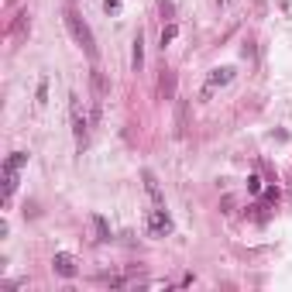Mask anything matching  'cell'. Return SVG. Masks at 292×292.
<instances>
[{
    "label": "cell",
    "instance_id": "cell-4",
    "mask_svg": "<svg viewBox=\"0 0 292 292\" xmlns=\"http://www.w3.org/2000/svg\"><path fill=\"white\" fill-rule=\"evenodd\" d=\"M28 162V155L24 152H14V155L4 162V199H11L14 196V189H18V172H21V165Z\"/></svg>",
    "mask_w": 292,
    "mask_h": 292
},
{
    "label": "cell",
    "instance_id": "cell-5",
    "mask_svg": "<svg viewBox=\"0 0 292 292\" xmlns=\"http://www.w3.org/2000/svg\"><path fill=\"white\" fill-rule=\"evenodd\" d=\"M144 227H148L152 237H169V234H172V216L165 213L162 206H152V210L144 213Z\"/></svg>",
    "mask_w": 292,
    "mask_h": 292
},
{
    "label": "cell",
    "instance_id": "cell-8",
    "mask_svg": "<svg viewBox=\"0 0 292 292\" xmlns=\"http://www.w3.org/2000/svg\"><path fill=\"white\" fill-rule=\"evenodd\" d=\"M158 90H162V97H165V100H172V97H175V76L169 72V69L162 72V79H158Z\"/></svg>",
    "mask_w": 292,
    "mask_h": 292
},
{
    "label": "cell",
    "instance_id": "cell-9",
    "mask_svg": "<svg viewBox=\"0 0 292 292\" xmlns=\"http://www.w3.org/2000/svg\"><path fill=\"white\" fill-rule=\"evenodd\" d=\"M131 45H134V52H131V62H134V69H141V65H144V38H141V31L134 35V41H131Z\"/></svg>",
    "mask_w": 292,
    "mask_h": 292
},
{
    "label": "cell",
    "instance_id": "cell-10",
    "mask_svg": "<svg viewBox=\"0 0 292 292\" xmlns=\"http://www.w3.org/2000/svg\"><path fill=\"white\" fill-rule=\"evenodd\" d=\"M90 220H93V231H97V241H110V227H107V220H103L100 213H93Z\"/></svg>",
    "mask_w": 292,
    "mask_h": 292
},
{
    "label": "cell",
    "instance_id": "cell-11",
    "mask_svg": "<svg viewBox=\"0 0 292 292\" xmlns=\"http://www.w3.org/2000/svg\"><path fill=\"white\" fill-rule=\"evenodd\" d=\"M175 35H179V24H165V28H162V48H165V45H172Z\"/></svg>",
    "mask_w": 292,
    "mask_h": 292
},
{
    "label": "cell",
    "instance_id": "cell-1",
    "mask_svg": "<svg viewBox=\"0 0 292 292\" xmlns=\"http://www.w3.org/2000/svg\"><path fill=\"white\" fill-rule=\"evenodd\" d=\"M65 28H69V35L76 38V45H83V52H86V55H90V58H97V38H93L90 24H86V21L79 18V14L72 11V7L65 11Z\"/></svg>",
    "mask_w": 292,
    "mask_h": 292
},
{
    "label": "cell",
    "instance_id": "cell-13",
    "mask_svg": "<svg viewBox=\"0 0 292 292\" xmlns=\"http://www.w3.org/2000/svg\"><path fill=\"white\" fill-rule=\"evenodd\" d=\"M103 11H107V14H117V11H120V0H103Z\"/></svg>",
    "mask_w": 292,
    "mask_h": 292
},
{
    "label": "cell",
    "instance_id": "cell-6",
    "mask_svg": "<svg viewBox=\"0 0 292 292\" xmlns=\"http://www.w3.org/2000/svg\"><path fill=\"white\" fill-rule=\"evenodd\" d=\"M52 272L62 275V278H76V275H79V261H76V254L58 251L55 258H52Z\"/></svg>",
    "mask_w": 292,
    "mask_h": 292
},
{
    "label": "cell",
    "instance_id": "cell-7",
    "mask_svg": "<svg viewBox=\"0 0 292 292\" xmlns=\"http://www.w3.org/2000/svg\"><path fill=\"white\" fill-rule=\"evenodd\" d=\"M141 179H144V193L152 196V203H155V206H162V203H165V196H162V186H158V179L152 172H141Z\"/></svg>",
    "mask_w": 292,
    "mask_h": 292
},
{
    "label": "cell",
    "instance_id": "cell-3",
    "mask_svg": "<svg viewBox=\"0 0 292 292\" xmlns=\"http://www.w3.org/2000/svg\"><path fill=\"white\" fill-rule=\"evenodd\" d=\"M234 65H216V69H210V76H206V83H203V93H199V100H210L216 93V90H224L227 83L234 79Z\"/></svg>",
    "mask_w": 292,
    "mask_h": 292
},
{
    "label": "cell",
    "instance_id": "cell-2",
    "mask_svg": "<svg viewBox=\"0 0 292 292\" xmlns=\"http://www.w3.org/2000/svg\"><path fill=\"white\" fill-rule=\"evenodd\" d=\"M69 117H72V134H76V144L83 148L86 144V131H90V117H86V107L76 93H69Z\"/></svg>",
    "mask_w": 292,
    "mask_h": 292
},
{
    "label": "cell",
    "instance_id": "cell-12",
    "mask_svg": "<svg viewBox=\"0 0 292 292\" xmlns=\"http://www.w3.org/2000/svg\"><path fill=\"white\" fill-rule=\"evenodd\" d=\"M93 86H97V93H107V79H103V72H93Z\"/></svg>",
    "mask_w": 292,
    "mask_h": 292
},
{
    "label": "cell",
    "instance_id": "cell-14",
    "mask_svg": "<svg viewBox=\"0 0 292 292\" xmlns=\"http://www.w3.org/2000/svg\"><path fill=\"white\" fill-rule=\"evenodd\" d=\"M248 189H251V193H261V175H251V179H248Z\"/></svg>",
    "mask_w": 292,
    "mask_h": 292
}]
</instances>
